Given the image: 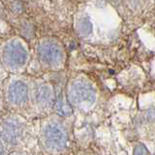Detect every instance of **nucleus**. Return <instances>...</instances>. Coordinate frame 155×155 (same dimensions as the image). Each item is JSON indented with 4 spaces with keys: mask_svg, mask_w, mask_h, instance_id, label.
Instances as JSON below:
<instances>
[{
    "mask_svg": "<svg viewBox=\"0 0 155 155\" xmlns=\"http://www.w3.org/2000/svg\"><path fill=\"white\" fill-rule=\"evenodd\" d=\"M35 98L38 106L42 109L51 108L54 104V93L52 88L48 84H42L37 88Z\"/></svg>",
    "mask_w": 155,
    "mask_h": 155,
    "instance_id": "0eeeda50",
    "label": "nucleus"
},
{
    "mask_svg": "<svg viewBox=\"0 0 155 155\" xmlns=\"http://www.w3.org/2000/svg\"><path fill=\"white\" fill-rule=\"evenodd\" d=\"M96 92L89 82L84 80H77L71 84L68 92V101L79 108H88L93 105Z\"/></svg>",
    "mask_w": 155,
    "mask_h": 155,
    "instance_id": "f257e3e1",
    "label": "nucleus"
},
{
    "mask_svg": "<svg viewBox=\"0 0 155 155\" xmlns=\"http://www.w3.org/2000/svg\"><path fill=\"white\" fill-rule=\"evenodd\" d=\"M78 29H79V32L81 35L87 36L92 33L93 25H92V22L88 18L82 17L81 18H80L79 22H78Z\"/></svg>",
    "mask_w": 155,
    "mask_h": 155,
    "instance_id": "1a4fd4ad",
    "label": "nucleus"
},
{
    "mask_svg": "<svg viewBox=\"0 0 155 155\" xmlns=\"http://www.w3.org/2000/svg\"><path fill=\"white\" fill-rule=\"evenodd\" d=\"M134 155H149L148 150L143 144L137 145L134 149Z\"/></svg>",
    "mask_w": 155,
    "mask_h": 155,
    "instance_id": "9d476101",
    "label": "nucleus"
},
{
    "mask_svg": "<svg viewBox=\"0 0 155 155\" xmlns=\"http://www.w3.org/2000/svg\"><path fill=\"white\" fill-rule=\"evenodd\" d=\"M56 113L61 116H69L73 114V109L70 105V102L65 99V97L60 94L55 101Z\"/></svg>",
    "mask_w": 155,
    "mask_h": 155,
    "instance_id": "6e6552de",
    "label": "nucleus"
},
{
    "mask_svg": "<svg viewBox=\"0 0 155 155\" xmlns=\"http://www.w3.org/2000/svg\"><path fill=\"white\" fill-rule=\"evenodd\" d=\"M25 126L15 116H7L0 121V140L10 145H18L23 139Z\"/></svg>",
    "mask_w": 155,
    "mask_h": 155,
    "instance_id": "f03ea898",
    "label": "nucleus"
},
{
    "mask_svg": "<svg viewBox=\"0 0 155 155\" xmlns=\"http://www.w3.org/2000/svg\"><path fill=\"white\" fill-rule=\"evenodd\" d=\"M38 53L41 60L48 65H58L62 62V51L54 42H43L38 48Z\"/></svg>",
    "mask_w": 155,
    "mask_h": 155,
    "instance_id": "39448f33",
    "label": "nucleus"
},
{
    "mask_svg": "<svg viewBox=\"0 0 155 155\" xmlns=\"http://www.w3.org/2000/svg\"><path fill=\"white\" fill-rule=\"evenodd\" d=\"M43 140L48 149L52 151H59L66 147L68 140L67 131L62 124L51 121L44 128Z\"/></svg>",
    "mask_w": 155,
    "mask_h": 155,
    "instance_id": "7ed1b4c3",
    "label": "nucleus"
},
{
    "mask_svg": "<svg viewBox=\"0 0 155 155\" xmlns=\"http://www.w3.org/2000/svg\"><path fill=\"white\" fill-rule=\"evenodd\" d=\"M10 102L15 106H21L28 100V87L21 81H16L11 84L8 91Z\"/></svg>",
    "mask_w": 155,
    "mask_h": 155,
    "instance_id": "423d86ee",
    "label": "nucleus"
},
{
    "mask_svg": "<svg viewBox=\"0 0 155 155\" xmlns=\"http://www.w3.org/2000/svg\"><path fill=\"white\" fill-rule=\"evenodd\" d=\"M11 155H24V154H22V153H18V152H14V153H12Z\"/></svg>",
    "mask_w": 155,
    "mask_h": 155,
    "instance_id": "f8f14e48",
    "label": "nucleus"
},
{
    "mask_svg": "<svg viewBox=\"0 0 155 155\" xmlns=\"http://www.w3.org/2000/svg\"><path fill=\"white\" fill-rule=\"evenodd\" d=\"M3 59L11 68L22 67L27 60V51L18 42H11L4 48Z\"/></svg>",
    "mask_w": 155,
    "mask_h": 155,
    "instance_id": "20e7f679",
    "label": "nucleus"
},
{
    "mask_svg": "<svg viewBox=\"0 0 155 155\" xmlns=\"http://www.w3.org/2000/svg\"><path fill=\"white\" fill-rule=\"evenodd\" d=\"M0 155H5V149L1 142H0Z\"/></svg>",
    "mask_w": 155,
    "mask_h": 155,
    "instance_id": "9b49d317",
    "label": "nucleus"
}]
</instances>
